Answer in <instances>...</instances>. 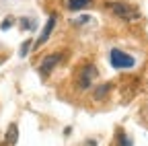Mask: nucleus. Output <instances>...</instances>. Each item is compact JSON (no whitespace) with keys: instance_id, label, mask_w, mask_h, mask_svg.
<instances>
[{"instance_id":"nucleus-1","label":"nucleus","mask_w":148,"mask_h":146,"mask_svg":"<svg viewBox=\"0 0 148 146\" xmlns=\"http://www.w3.org/2000/svg\"><path fill=\"white\" fill-rule=\"evenodd\" d=\"M107 8L111 10L113 16H117V19H121V21H127V23L140 19V12L132 4L123 2V0H111V2H107Z\"/></svg>"},{"instance_id":"nucleus-2","label":"nucleus","mask_w":148,"mask_h":146,"mask_svg":"<svg viewBox=\"0 0 148 146\" xmlns=\"http://www.w3.org/2000/svg\"><path fill=\"white\" fill-rule=\"evenodd\" d=\"M109 62H111V66L117 68V70L132 68V66L136 64V60L130 56V53L121 51V49H111V51H109Z\"/></svg>"},{"instance_id":"nucleus-3","label":"nucleus","mask_w":148,"mask_h":146,"mask_svg":"<svg viewBox=\"0 0 148 146\" xmlns=\"http://www.w3.org/2000/svg\"><path fill=\"white\" fill-rule=\"evenodd\" d=\"M95 78H97V68L92 64H88V66H82L80 74L76 78V84H78V88H90V84H92Z\"/></svg>"},{"instance_id":"nucleus-4","label":"nucleus","mask_w":148,"mask_h":146,"mask_svg":"<svg viewBox=\"0 0 148 146\" xmlns=\"http://www.w3.org/2000/svg\"><path fill=\"white\" fill-rule=\"evenodd\" d=\"M60 60H62V53H53V56H47V58L41 62V66H39V72H41L43 76H47L49 72H51L56 66H58V62H60Z\"/></svg>"},{"instance_id":"nucleus-5","label":"nucleus","mask_w":148,"mask_h":146,"mask_svg":"<svg viewBox=\"0 0 148 146\" xmlns=\"http://www.w3.org/2000/svg\"><path fill=\"white\" fill-rule=\"evenodd\" d=\"M53 27H56V16L51 14L49 19H47V23H45V27H43V31H41V35H39V39H37V45H43V43L49 39V35H51Z\"/></svg>"},{"instance_id":"nucleus-6","label":"nucleus","mask_w":148,"mask_h":146,"mask_svg":"<svg viewBox=\"0 0 148 146\" xmlns=\"http://www.w3.org/2000/svg\"><path fill=\"white\" fill-rule=\"evenodd\" d=\"M66 6L68 10H82L92 6V0H66Z\"/></svg>"},{"instance_id":"nucleus-7","label":"nucleus","mask_w":148,"mask_h":146,"mask_svg":"<svg viewBox=\"0 0 148 146\" xmlns=\"http://www.w3.org/2000/svg\"><path fill=\"white\" fill-rule=\"evenodd\" d=\"M16 140H18V127H16L14 123H10L8 130H6V144H8V146H14Z\"/></svg>"},{"instance_id":"nucleus-8","label":"nucleus","mask_w":148,"mask_h":146,"mask_svg":"<svg viewBox=\"0 0 148 146\" xmlns=\"http://www.w3.org/2000/svg\"><path fill=\"white\" fill-rule=\"evenodd\" d=\"M115 146H134V142L130 140V136L125 132H117V140H115Z\"/></svg>"},{"instance_id":"nucleus-9","label":"nucleus","mask_w":148,"mask_h":146,"mask_svg":"<svg viewBox=\"0 0 148 146\" xmlns=\"http://www.w3.org/2000/svg\"><path fill=\"white\" fill-rule=\"evenodd\" d=\"M18 27H21V29H25V31H33V29H35V19L23 16V19H18Z\"/></svg>"},{"instance_id":"nucleus-10","label":"nucleus","mask_w":148,"mask_h":146,"mask_svg":"<svg viewBox=\"0 0 148 146\" xmlns=\"http://www.w3.org/2000/svg\"><path fill=\"white\" fill-rule=\"evenodd\" d=\"M31 45H33V41H31V39H27V41L21 45V58H25L27 53H29V47H31Z\"/></svg>"},{"instance_id":"nucleus-11","label":"nucleus","mask_w":148,"mask_h":146,"mask_svg":"<svg viewBox=\"0 0 148 146\" xmlns=\"http://www.w3.org/2000/svg\"><path fill=\"white\" fill-rule=\"evenodd\" d=\"M88 19H90V16H76V19H74V23H76V25H80V23H88Z\"/></svg>"},{"instance_id":"nucleus-12","label":"nucleus","mask_w":148,"mask_h":146,"mask_svg":"<svg viewBox=\"0 0 148 146\" xmlns=\"http://www.w3.org/2000/svg\"><path fill=\"white\" fill-rule=\"evenodd\" d=\"M10 25H12V19H10V16H8V19H6V21L2 23V29H8Z\"/></svg>"},{"instance_id":"nucleus-13","label":"nucleus","mask_w":148,"mask_h":146,"mask_svg":"<svg viewBox=\"0 0 148 146\" xmlns=\"http://www.w3.org/2000/svg\"><path fill=\"white\" fill-rule=\"evenodd\" d=\"M144 115H146V119H148V107H146V111H144Z\"/></svg>"}]
</instances>
